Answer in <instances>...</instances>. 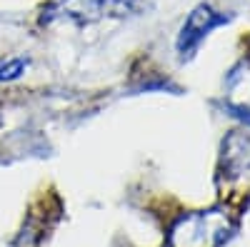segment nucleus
<instances>
[{"label":"nucleus","mask_w":250,"mask_h":247,"mask_svg":"<svg viewBox=\"0 0 250 247\" xmlns=\"http://www.w3.org/2000/svg\"><path fill=\"white\" fill-rule=\"evenodd\" d=\"M215 215H195L183 220L178 228L170 232L173 247H213L215 245Z\"/></svg>","instance_id":"f257e3e1"}]
</instances>
